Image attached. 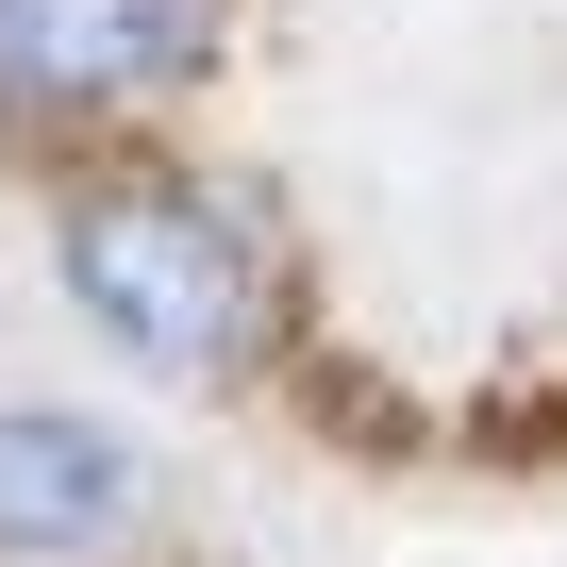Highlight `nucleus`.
I'll return each mask as SVG.
<instances>
[{"mask_svg":"<svg viewBox=\"0 0 567 567\" xmlns=\"http://www.w3.org/2000/svg\"><path fill=\"white\" fill-rule=\"evenodd\" d=\"M51 267H68L84 334L134 351L151 384H234L267 351V234L200 167H84L51 200Z\"/></svg>","mask_w":567,"mask_h":567,"instance_id":"nucleus-1","label":"nucleus"},{"mask_svg":"<svg viewBox=\"0 0 567 567\" xmlns=\"http://www.w3.org/2000/svg\"><path fill=\"white\" fill-rule=\"evenodd\" d=\"M217 68V0H0V117L18 134H134Z\"/></svg>","mask_w":567,"mask_h":567,"instance_id":"nucleus-2","label":"nucleus"},{"mask_svg":"<svg viewBox=\"0 0 567 567\" xmlns=\"http://www.w3.org/2000/svg\"><path fill=\"white\" fill-rule=\"evenodd\" d=\"M134 517H151V467L117 417L0 401V567H101Z\"/></svg>","mask_w":567,"mask_h":567,"instance_id":"nucleus-3","label":"nucleus"}]
</instances>
